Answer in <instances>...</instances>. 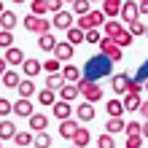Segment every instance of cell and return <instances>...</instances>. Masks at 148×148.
Listing matches in <instances>:
<instances>
[{"instance_id": "1", "label": "cell", "mask_w": 148, "mask_h": 148, "mask_svg": "<svg viewBox=\"0 0 148 148\" xmlns=\"http://www.w3.org/2000/svg\"><path fill=\"white\" fill-rule=\"evenodd\" d=\"M110 70H113V62L100 51V54H94V57L86 59V65H84V78L97 84L102 75H110Z\"/></svg>"}, {"instance_id": "2", "label": "cell", "mask_w": 148, "mask_h": 148, "mask_svg": "<svg viewBox=\"0 0 148 148\" xmlns=\"http://www.w3.org/2000/svg\"><path fill=\"white\" fill-rule=\"evenodd\" d=\"M78 86V92H81V97L86 100V102H100L102 100V86L100 84H94V81H86V78H81V81L75 84Z\"/></svg>"}, {"instance_id": "3", "label": "cell", "mask_w": 148, "mask_h": 148, "mask_svg": "<svg viewBox=\"0 0 148 148\" xmlns=\"http://www.w3.org/2000/svg\"><path fill=\"white\" fill-rule=\"evenodd\" d=\"M22 24H24V30H27V32H38V35H46V32H51V22L46 19V16L27 14Z\"/></svg>"}, {"instance_id": "4", "label": "cell", "mask_w": 148, "mask_h": 148, "mask_svg": "<svg viewBox=\"0 0 148 148\" xmlns=\"http://www.w3.org/2000/svg\"><path fill=\"white\" fill-rule=\"evenodd\" d=\"M119 19L124 22V24H132V22L140 19V5H137V0H124V3H121Z\"/></svg>"}, {"instance_id": "5", "label": "cell", "mask_w": 148, "mask_h": 148, "mask_svg": "<svg viewBox=\"0 0 148 148\" xmlns=\"http://www.w3.org/2000/svg\"><path fill=\"white\" fill-rule=\"evenodd\" d=\"M100 51L110 59V62H119V59L124 57V54H121L124 49H119V46H116V40H113V38H108V35H102V40H100Z\"/></svg>"}, {"instance_id": "6", "label": "cell", "mask_w": 148, "mask_h": 148, "mask_svg": "<svg viewBox=\"0 0 148 148\" xmlns=\"http://www.w3.org/2000/svg\"><path fill=\"white\" fill-rule=\"evenodd\" d=\"M51 27H57V30H70V27H73V11H57L54 19H51Z\"/></svg>"}, {"instance_id": "7", "label": "cell", "mask_w": 148, "mask_h": 148, "mask_svg": "<svg viewBox=\"0 0 148 148\" xmlns=\"http://www.w3.org/2000/svg\"><path fill=\"white\" fill-rule=\"evenodd\" d=\"M129 81H132V75H129V73H116V75L110 78L113 92H116V94H127L129 92Z\"/></svg>"}, {"instance_id": "8", "label": "cell", "mask_w": 148, "mask_h": 148, "mask_svg": "<svg viewBox=\"0 0 148 148\" xmlns=\"http://www.w3.org/2000/svg\"><path fill=\"white\" fill-rule=\"evenodd\" d=\"M51 113H54V119H59V121L73 119V105H70V102H65V100H57L54 105H51Z\"/></svg>"}, {"instance_id": "9", "label": "cell", "mask_w": 148, "mask_h": 148, "mask_svg": "<svg viewBox=\"0 0 148 148\" xmlns=\"http://www.w3.org/2000/svg\"><path fill=\"white\" fill-rule=\"evenodd\" d=\"M14 113H16L19 119H30L32 113H35V110H32V100H27V97H19V100L14 102Z\"/></svg>"}, {"instance_id": "10", "label": "cell", "mask_w": 148, "mask_h": 148, "mask_svg": "<svg viewBox=\"0 0 148 148\" xmlns=\"http://www.w3.org/2000/svg\"><path fill=\"white\" fill-rule=\"evenodd\" d=\"M105 113H108V119H121V116H124V102H121L119 97H113V100H108L105 102Z\"/></svg>"}, {"instance_id": "11", "label": "cell", "mask_w": 148, "mask_h": 148, "mask_svg": "<svg viewBox=\"0 0 148 148\" xmlns=\"http://www.w3.org/2000/svg\"><path fill=\"white\" fill-rule=\"evenodd\" d=\"M81 127L75 119H65V121H59V137H65V140H73V135H75V129Z\"/></svg>"}, {"instance_id": "12", "label": "cell", "mask_w": 148, "mask_h": 148, "mask_svg": "<svg viewBox=\"0 0 148 148\" xmlns=\"http://www.w3.org/2000/svg\"><path fill=\"white\" fill-rule=\"evenodd\" d=\"M27 121H30V132H46L49 129V116H43V113H32Z\"/></svg>"}, {"instance_id": "13", "label": "cell", "mask_w": 148, "mask_h": 148, "mask_svg": "<svg viewBox=\"0 0 148 148\" xmlns=\"http://www.w3.org/2000/svg\"><path fill=\"white\" fill-rule=\"evenodd\" d=\"M75 119L78 121H92L94 119V105H92V102H78V105H75Z\"/></svg>"}, {"instance_id": "14", "label": "cell", "mask_w": 148, "mask_h": 148, "mask_svg": "<svg viewBox=\"0 0 148 148\" xmlns=\"http://www.w3.org/2000/svg\"><path fill=\"white\" fill-rule=\"evenodd\" d=\"M121 3H124V0H102V14H105L108 19H119Z\"/></svg>"}, {"instance_id": "15", "label": "cell", "mask_w": 148, "mask_h": 148, "mask_svg": "<svg viewBox=\"0 0 148 148\" xmlns=\"http://www.w3.org/2000/svg\"><path fill=\"white\" fill-rule=\"evenodd\" d=\"M51 54H54L57 59H59V62H67V59H70L73 54H75V46H70V43H57V49L54 51H51Z\"/></svg>"}, {"instance_id": "16", "label": "cell", "mask_w": 148, "mask_h": 148, "mask_svg": "<svg viewBox=\"0 0 148 148\" xmlns=\"http://www.w3.org/2000/svg\"><path fill=\"white\" fill-rule=\"evenodd\" d=\"M16 132H19V129H16V124H14L11 119H3V121H0V140H14Z\"/></svg>"}, {"instance_id": "17", "label": "cell", "mask_w": 148, "mask_h": 148, "mask_svg": "<svg viewBox=\"0 0 148 148\" xmlns=\"http://www.w3.org/2000/svg\"><path fill=\"white\" fill-rule=\"evenodd\" d=\"M0 81H3V86H5V89H16V86L22 84V75L16 73V70H11V67H8V70L0 75Z\"/></svg>"}, {"instance_id": "18", "label": "cell", "mask_w": 148, "mask_h": 148, "mask_svg": "<svg viewBox=\"0 0 148 148\" xmlns=\"http://www.w3.org/2000/svg\"><path fill=\"white\" fill-rule=\"evenodd\" d=\"M89 143H92L89 129H86V127H78V129H75V135H73V145H75V148H86Z\"/></svg>"}, {"instance_id": "19", "label": "cell", "mask_w": 148, "mask_h": 148, "mask_svg": "<svg viewBox=\"0 0 148 148\" xmlns=\"http://www.w3.org/2000/svg\"><path fill=\"white\" fill-rule=\"evenodd\" d=\"M127 27H124V22H119V19H108L105 22V27H102V32H105L108 38H116V35H121Z\"/></svg>"}, {"instance_id": "20", "label": "cell", "mask_w": 148, "mask_h": 148, "mask_svg": "<svg viewBox=\"0 0 148 148\" xmlns=\"http://www.w3.org/2000/svg\"><path fill=\"white\" fill-rule=\"evenodd\" d=\"M65 32H67V43H70V46H81V43H86V32L81 27H75V24H73L70 30H65Z\"/></svg>"}, {"instance_id": "21", "label": "cell", "mask_w": 148, "mask_h": 148, "mask_svg": "<svg viewBox=\"0 0 148 148\" xmlns=\"http://www.w3.org/2000/svg\"><path fill=\"white\" fill-rule=\"evenodd\" d=\"M62 75H65L67 84H78L84 78V70H78L75 65H62Z\"/></svg>"}, {"instance_id": "22", "label": "cell", "mask_w": 148, "mask_h": 148, "mask_svg": "<svg viewBox=\"0 0 148 148\" xmlns=\"http://www.w3.org/2000/svg\"><path fill=\"white\" fill-rule=\"evenodd\" d=\"M16 24H19V16H16L14 11H3V14H0V30H8V32H11Z\"/></svg>"}, {"instance_id": "23", "label": "cell", "mask_w": 148, "mask_h": 148, "mask_svg": "<svg viewBox=\"0 0 148 148\" xmlns=\"http://www.w3.org/2000/svg\"><path fill=\"white\" fill-rule=\"evenodd\" d=\"M3 59H5L8 65H22V62H24L27 57H24V51H22V49L11 46V49H5V57H3Z\"/></svg>"}, {"instance_id": "24", "label": "cell", "mask_w": 148, "mask_h": 148, "mask_svg": "<svg viewBox=\"0 0 148 148\" xmlns=\"http://www.w3.org/2000/svg\"><path fill=\"white\" fill-rule=\"evenodd\" d=\"M124 110L127 113H137L140 110V105H143V100H140V94H124Z\"/></svg>"}, {"instance_id": "25", "label": "cell", "mask_w": 148, "mask_h": 148, "mask_svg": "<svg viewBox=\"0 0 148 148\" xmlns=\"http://www.w3.org/2000/svg\"><path fill=\"white\" fill-rule=\"evenodd\" d=\"M65 84H67V81H65L62 73H49V75H46V89H51V92H59Z\"/></svg>"}, {"instance_id": "26", "label": "cell", "mask_w": 148, "mask_h": 148, "mask_svg": "<svg viewBox=\"0 0 148 148\" xmlns=\"http://www.w3.org/2000/svg\"><path fill=\"white\" fill-rule=\"evenodd\" d=\"M40 70H43V62H38V59H24V62H22V73L27 75V78L38 75Z\"/></svg>"}, {"instance_id": "27", "label": "cell", "mask_w": 148, "mask_h": 148, "mask_svg": "<svg viewBox=\"0 0 148 148\" xmlns=\"http://www.w3.org/2000/svg\"><path fill=\"white\" fill-rule=\"evenodd\" d=\"M38 49L40 51H54L57 49V38H54V32H46V35H38Z\"/></svg>"}, {"instance_id": "28", "label": "cell", "mask_w": 148, "mask_h": 148, "mask_svg": "<svg viewBox=\"0 0 148 148\" xmlns=\"http://www.w3.org/2000/svg\"><path fill=\"white\" fill-rule=\"evenodd\" d=\"M16 92H19V97H35V81L32 78H22V84L16 86Z\"/></svg>"}, {"instance_id": "29", "label": "cell", "mask_w": 148, "mask_h": 148, "mask_svg": "<svg viewBox=\"0 0 148 148\" xmlns=\"http://www.w3.org/2000/svg\"><path fill=\"white\" fill-rule=\"evenodd\" d=\"M75 97H81V92H78V86H75V84H65L62 89H59V100H65V102H73Z\"/></svg>"}, {"instance_id": "30", "label": "cell", "mask_w": 148, "mask_h": 148, "mask_svg": "<svg viewBox=\"0 0 148 148\" xmlns=\"http://www.w3.org/2000/svg\"><path fill=\"white\" fill-rule=\"evenodd\" d=\"M127 129V121L124 119H108L105 121V132L108 135H119V132H124Z\"/></svg>"}, {"instance_id": "31", "label": "cell", "mask_w": 148, "mask_h": 148, "mask_svg": "<svg viewBox=\"0 0 148 148\" xmlns=\"http://www.w3.org/2000/svg\"><path fill=\"white\" fill-rule=\"evenodd\" d=\"M57 100H59V97H57L51 89H40V92H38V102H40V105H46V108H49V105H54Z\"/></svg>"}, {"instance_id": "32", "label": "cell", "mask_w": 148, "mask_h": 148, "mask_svg": "<svg viewBox=\"0 0 148 148\" xmlns=\"http://www.w3.org/2000/svg\"><path fill=\"white\" fill-rule=\"evenodd\" d=\"M89 19H92V27L102 30V27H105V22H108V16L102 14V8H100V11H89Z\"/></svg>"}, {"instance_id": "33", "label": "cell", "mask_w": 148, "mask_h": 148, "mask_svg": "<svg viewBox=\"0 0 148 148\" xmlns=\"http://www.w3.org/2000/svg\"><path fill=\"white\" fill-rule=\"evenodd\" d=\"M89 11H92V3H89V0H73V14L75 16H86Z\"/></svg>"}, {"instance_id": "34", "label": "cell", "mask_w": 148, "mask_h": 148, "mask_svg": "<svg viewBox=\"0 0 148 148\" xmlns=\"http://www.w3.org/2000/svg\"><path fill=\"white\" fill-rule=\"evenodd\" d=\"M46 11H49V3H46V0H30V14L46 16Z\"/></svg>"}, {"instance_id": "35", "label": "cell", "mask_w": 148, "mask_h": 148, "mask_svg": "<svg viewBox=\"0 0 148 148\" xmlns=\"http://www.w3.org/2000/svg\"><path fill=\"white\" fill-rule=\"evenodd\" d=\"M32 140H35V132H30V129H27V132H16V137H14V143L22 145V148H27Z\"/></svg>"}, {"instance_id": "36", "label": "cell", "mask_w": 148, "mask_h": 148, "mask_svg": "<svg viewBox=\"0 0 148 148\" xmlns=\"http://www.w3.org/2000/svg\"><path fill=\"white\" fill-rule=\"evenodd\" d=\"M113 40H116V46H119V49H127V46H132L135 35H132V32H129V30H124V32H121V35H116Z\"/></svg>"}, {"instance_id": "37", "label": "cell", "mask_w": 148, "mask_h": 148, "mask_svg": "<svg viewBox=\"0 0 148 148\" xmlns=\"http://www.w3.org/2000/svg\"><path fill=\"white\" fill-rule=\"evenodd\" d=\"M43 70L46 73H62V62H59L57 57H49L46 62H43Z\"/></svg>"}, {"instance_id": "38", "label": "cell", "mask_w": 148, "mask_h": 148, "mask_svg": "<svg viewBox=\"0 0 148 148\" xmlns=\"http://www.w3.org/2000/svg\"><path fill=\"white\" fill-rule=\"evenodd\" d=\"M127 30L132 32L135 38H140V35H145V32H148V24H143L140 19H137V22H132V24H127Z\"/></svg>"}, {"instance_id": "39", "label": "cell", "mask_w": 148, "mask_h": 148, "mask_svg": "<svg viewBox=\"0 0 148 148\" xmlns=\"http://www.w3.org/2000/svg\"><path fill=\"white\" fill-rule=\"evenodd\" d=\"M35 148H51V137L49 132H35V140H32Z\"/></svg>"}, {"instance_id": "40", "label": "cell", "mask_w": 148, "mask_h": 148, "mask_svg": "<svg viewBox=\"0 0 148 148\" xmlns=\"http://www.w3.org/2000/svg\"><path fill=\"white\" fill-rule=\"evenodd\" d=\"M100 40H102V30H97V27L86 30V43H92V46H100Z\"/></svg>"}, {"instance_id": "41", "label": "cell", "mask_w": 148, "mask_h": 148, "mask_svg": "<svg viewBox=\"0 0 148 148\" xmlns=\"http://www.w3.org/2000/svg\"><path fill=\"white\" fill-rule=\"evenodd\" d=\"M97 148H116V140H113V135L102 132V135L97 137Z\"/></svg>"}, {"instance_id": "42", "label": "cell", "mask_w": 148, "mask_h": 148, "mask_svg": "<svg viewBox=\"0 0 148 148\" xmlns=\"http://www.w3.org/2000/svg\"><path fill=\"white\" fill-rule=\"evenodd\" d=\"M124 135H127V137H132V135H143V124H140V121H127Z\"/></svg>"}, {"instance_id": "43", "label": "cell", "mask_w": 148, "mask_h": 148, "mask_svg": "<svg viewBox=\"0 0 148 148\" xmlns=\"http://www.w3.org/2000/svg\"><path fill=\"white\" fill-rule=\"evenodd\" d=\"M14 46V32H8V30H0V49H11Z\"/></svg>"}, {"instance_id": "44", "label": "cell", "mask_w": 148, "mask_h": 148, "mask_svg": "<svg viewBox=\"0 0 148 148\" xmlns=\"http://www.w3.org/2000/svg\"><path fill=\"white\" fill-rule=\"evenodd\" d=\"M8 113H14V102L5 100V97H0V116L8 119Z\"/></svg>"}, {"instance_id": "45", "label": "cell", "mask_w": 148, "mask_h": 148, "mask_svg": "<svg viewBox=\"0 0 148 148\" xmlns=\"http://www.w3.org/2000/svg\"><path fill=\"white\" fill-rule=\"evenodd\" d=\"M143 89H145V84L137 81V78H132V81H129V92H127V94H140Z\"/></svg>"}, {"instance_id": "46", "label": "cell", "mask_w": 148, "mask_h": 148, "mask_svg": "<svg viewBox=\"0 0 148 148\" xmlns=\"http://www.w3.org/2000/svg\"><path fill=\"white\" fill-rule=\"evenodd\" d=\"M75 27H81L84 32H86V30H92V19H89V14H86V16H78V19H75Z\"/></svg>"}, {"instance_id": "47", "label": "cell", "mask_w": 148, "mask_h": 148, "mask_svg": "<svg viewBox=\"0 0 148 148\" xmlns=\"http://www.w3.org/2000/svg\"><path fill=\"white\" fill-rule=\"evenodd\" d=\"M127 148H143V135H132V137H127Z\"/></svg>"}, {"instance_id": "48", "label": "cell", "mask_w": 148, "mask_h": 148, "mask_svg": "<svg viewBox=\"0 0 148 148\" xmlns=\"http://www.w3.org/2000/svg\"><path fill=\"white\" fill-rule=\"evenodd\" d=\"M135 78H137V81H143V84L148 81V62H145V65L140 67V70H137V75H135Z\"/></svg>"}, {"instance_id": "49", "label": "cell", "mask_w": 148, "mask_h": 148, "mask_svg": "<svg viewBox=\"0 0 148 148\" xmlns=\"http://www.w3.org/2000/svg\"><path fill=\"white\" fill-rule=\"evenodd\" d=\"M46 3H49V11H62V0H46Z\"/></svg>"}, {"instance_id": "50", "label": "cell", "mask_w": 148, "mask_h": 148, "mask_svg": "<svg viewBox=\"0 0 148 148\" xmlns=\"http://www.w3.org/2000/svg\"><path fill=\"white\" fill-rule=\"evenodd\" d=\"M140 116H143V121L148 119V100H143V105H140Z\"/></svg>"}, {"instance_id": "51", "label": "cell", "mask_w": 148, "mask_h": 148, "mask_svg": "<svg viewBox=\"0 0 148 148\" xmlns=\"http://www.w3.org/2000/svg\"><path fill=\"white\" fill-rule=\"evenodd\" d=\"M5 70H8V62H5V59H3V57H0V75H3Z\"/></svg>"}, {"instance_id": "52", "label": "cell", "mask_w": 148, "mask_h": 148, "mask_svg": "<svg viewBox=\"0 0 148 148\" xmlns=\"http://www.w3.org/2000/svg\"><path fill=\"white\" fill-rule=\"evenodd\" d=\"M143 137H148V119L143 121Z\"/></svg>"}, {"instance_id": "53", "label": "cell", "mask_w": 148, "mask_h": 148, "mask_svg": "<svg viewBox=\"0 0 148 148\" xmlns=\"http://www.w3.org/2000/svg\"><path fill=\"white\" fill-rule=\"evenodd\" d=\"M11 3H14V5H22V3H24V0H11Z\"/></svg>"}, {"instance_id": "54", "label": "cell", "mask_w": 148, "mask_h": 148, "mask_svg": "<svg viewBox=\"0 0 148 148\" xmlns=\"http://www.w3.org/2000/svg\"><path fill=\"white\" fill-rule=\"evenodd\" d=\"M145 3H148V0H137V5H145Z\"/></svg>"}, {"instance_id": "55", "label": "cell", "mask_w": 148, "mask_h": 148, "mask_svg": "<svg viewBox=\"0 0 148 148\" xmlns=\"http://www.w3.org/2000/svg\"><path fill=\"white\" fill-rule=\"evenodd\" d=\"M3 11H5V8H3V3H0V14H3Z\"/></svg>"}, {"instance_id": "56", "label": "cell", "mask_w": 148, "mask_h": 148, "mask_svg": "<svg viewBox=\"0 0 148 148\" xmlns=\"http://www.w3.org/2000/svg\"><path fill=\"white\" fill-rule=\"evenodd\" d=\"M89 3H102V0H89Z\"/></svg>"}, {"instance_id": "57", "label": "cell", "mask_w": 148, "mask_h": 148, "mask_svg": "<svg viewBox=\"0 0 148 148\" xmlns=\"http://www.w3.org/2000/svg\"><path fill=\"white\" fill-rule=\"evenodd\" d=\"M62 3H73V0H62Z\"/></svg>"}, {"instance_id": "58", "label": "cell", "mask_w": 148, "mask_h": 148, "mask_svg": "<svg viewBox=\"0 0 148 148\" xmlns=\"http://www.w3.org/2000/svg\"><path fill=\"white\" fill-rule=\"evenodd\" d=\"M145 92H148V81H145Z\"/></svg>"}, {"instance_id": "59", "label": "cell", "mask_w": 148, "mask_h": 148, "mask_svg": "<svg viewBox=\"0 0 148 148\" xmlns=\"http://www.w3.org/2000/svg\"><path fill=\"white\" fill-rule=\"evenodd\" d=\"M0 148H3V140H0Z\"/></svg>"}, {"instance_id": "60", "label": "cell", "mask_w": 148, "mask_h": 148, "mask_svg": "<svg viewBox=\"0 0 148 148\" xmlns=\"http://www.w3.org/2000/svg\"><path fill=\"white\" fill-rule=\"evenodd\" d=\"M70 148H75V145H70Z\"/></svg>"}]
</instances>
